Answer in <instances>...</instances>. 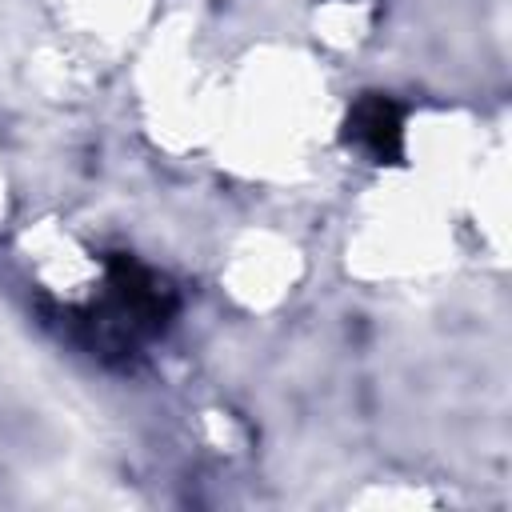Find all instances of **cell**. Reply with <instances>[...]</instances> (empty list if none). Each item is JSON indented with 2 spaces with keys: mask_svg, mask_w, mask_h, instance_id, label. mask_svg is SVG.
Masks as SVG:
<instances>
[{
  "mask_svg": "<svg viewBox=\"0 0 512 512\" xmlns=\"http://www.w3.org/2000/svg\"><path fill=\"white\" fill-rule=\"evenodd\" d=\"M348 136L380 164L404 156V112L388 96H364L348 116Z\"/></svg>",
  "mask_w": 512,
  "mask_h": 512,
  "instance_id": "6da1fadb",
  "label": "cell"
}]
</instances>
